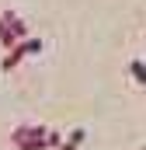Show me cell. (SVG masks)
<instances>
[{
    "instance_id": "cell-1",
    "label": "cell",
    "mask_w": 146,
    "mask_h": 150,
    "mask_svg": "<svg viewBox=\"0 0 146 150\" xmlns=\"http://www.w3.org/2000/svg\"><path fill=\"white\" fill-rule=\"evenodd\" d=\"M11 143L18 150H45L49 147V129L38 126V122H25L11 133Z\"/></svg>"
},
{
    "instance_id": "cell-2",
    "label": "cell",
    "mask_w": 146,
    "mask_h": 150,
    "mask_svg": "<svg viewBox=\"0 0 146 150\" xmlns=\"http://www.w3.org/2000/svg\"><path fill=\"white\" fill-rule=\"evenodd\" d=\"M28 38V25L18 18V11H4L0 14V45L4 49H14Z\"/></svg>"
},
{
    "instance_id": "cell-3",
    "label": "cell",
    "mask_w": 146,
    "mask_h": 150,
    "mask_svg": "<svg viewBox=\"0 0 146 150\" xmlns=\"http://www.w3.org/2000/svg\"><path fill=\"white\" fill-rule=\"evenodd\" d=\"M21 59H25V45H14V49H7V56H4V63H0V70H7V74H11Z\"/></svg>"
},
{
    "instance_id": "cell-4",
    "label": "cell",
    "mask_w": 146,
    "mask_h": 150,
    "mask_svg": "<svg viewBox=\"0 0 146 150\" xmlns=\"http://www.w3.org/2000/svg\"><path fill=\"white\" fill-rule=\"evenodd\" d=\"M129 74H132L136 84H143V87H146V63H143V59H132V63H129Z\"/></svg>"
},
{
    "instance_id": "cell-5",
    "label": "cell",
    "mask_w": 146,
    "mask_h": 150,
    "mask_svg": "<svg viewBox=\"0 0 146 150\" xmlns=\"http://www.w3.org/2000/svg\"><path fill=\"white\" fill-rule=\"evenodd\" d=\"M21 45H25V56H38V52H42V38H32V35H28Z\"/></svg>"
},
{
    "instance_id": "cell-6",
    "label": "cell",
    "mask_w": 146,
    "mask_h": 150,
    "mask_svg": "<svg viewBox=\"0 0 146 150\" xmlns=\"http://www.w3.org/2000/svg\"><path fill=\"white\" fill-rule=\"evenodd\" d=\"M63 143H66V140H63V136H59L56 129H49V147H52V150H59Z\"/></svg>"
},
{
    "instance_id": "cell-7",
    "label": "cell",
    "mask_w": 146,
    "mask_h": 150,
    "mask_svg": "<svg viewBox=\"0 0 146 150\" xmlns=\"http://www.w3.org/2000/svg\"><path fill=\"white\" fill-rule=\"evenodd\" d=\"M139 150H146V147H139Z\"/></svg>"
}]
</instances>
